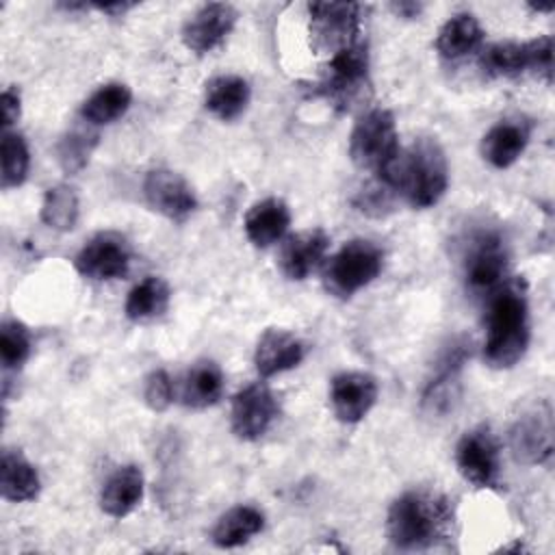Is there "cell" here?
<instances>
[{
  "label": "cell",
  "instance_id": "cell-1",
  "mask_svg": "<svg viewBox=\"0 0 555 555\" xmlns=\"http://www.w3.org/2000/svg\"><path fill=\"white\" fill-rule=\"evenodd\" d=\"M375 178L401 193L412 208L436 206L449 186V165L436 139L421 137Z\"/></svg>",
  "mask_w": 555,
  "mask_h": 555
},
{
  "label": "cell",
  "instance_id": "cell-2",
  "mask_svg": "<svg viewBox=\"0 0 555 555\" xmlns=\"http://www.w3.org/2000/svg\"><path fill=\"white\" fill-rule=\"evenodd\" d=\"M453 503L434 490H408L386 514V535L403 551L427 548L447 538L453 525Z\"/></svg>",
  "mask_w": 555,
  "mask_h": 555
},
{
  "label": "cell",
  "instance_id": "cell-3",
  "mask_svg": "<svg viewBox=\"0 0 555 555\" xmlns=\"http://www.w3.org/2000/svg\"><path fill=\"white\" fill-rule=\"evenodd\" d=\"M529 306L518 284L492 291L486 308L483 362L503 371L518 364L529 347Z\"/></svg>",
  "mask_w": 555,
  "mask_h": 555
},
{
  "label": "cell",
  "instance_id": "cell-4",
  "mask_svg": "<svg viewBox=\"0 0 555 555\" xmlns=\"http://www.w3.org/2000/svg\"><path fill=\"white\" fill-rule=\"evenodd\" d=\"M397 124L388 108L366 111L351 128L349 156L356 167L382 173L399 156Z\"/></svg>",
  "mask_w": 555,
  "mask_h": 555
},
{
  "label": "cell",
  "instance_id": "cell-5",
  "mask_svg": "<svg viewBox=\"0 0 555 555\" xmlns=\"http://www.w3.org/2000/svg\"><path fill=\"white\" fill-rule=\"evenodd\" d=\"M382 267L384 251L373 241L353 238L327 260L323 269V284L332 295L349 299L369 286L379 275Z\"/></svg>",
  "mask_w": 555,
  "mask_h": 555
},
{
  "label": "cell",
  "instance_id": "cell-6",
  "mask_svg": "<svg viewBox=\"0 0 555 555\" xmlns=\"http://www.w3.org/2000/svg\"><path fill=\"white\" fill-rule=\"evenodd\" d=\"M479 67L490 78H512L525 72L544 76L553 74V39L548 35L531 41H496L479 54Z\"/></svg>",
  "mask_w": 555,
  "mask_h": 555
},
{
  "label": "cell",
  "instance_id": "cell-7",
  "mask_svg": "<svg viewBox=\"0 0 555 555\" xmlns=\"http://www.w3.org/2000/svg\"><path fill=\"white\" fill-rule=\"evenodd\" d=\"M319 93L336 108L351 111L369 100V50L366 43H356L330 59L325 78L319 82Z\"/></svg>",
  "mask_w": 555,
  "mask_h": 555
},
{
  "label": "cell",
  "instance_id": "cell-8",
  "mask_svg": "<svg viewBox=\"0 0 555 555\" xmlns=\"http://www.w3.org/2000/svg\"><path fill=\"white\" fill-rule=\"evenodd\" d=\"M310 46L330 59L356 43L362 30V4L356 2H310Z\"/></svg>",
  "mask_w": 555,
  "mask_h": 555
},
{
  "label": "cell",
  "instance_id": "cell-9",
  "mask_svg": "<svg viewBox=\"0 0 555 555\" xmlns=\"http://www.w3.org/2000/svg\"><path fill=\"white\" fill-rule=\"evenodd\" d=\"M455 464L460 475L475 488H496L501 464H499V444L490 427L479 425L464 431L455 447Z\"/></svg>",
  "mask_w": 555,
  "mask_h": 555
},
{
  "label": "cell",
  "instance_id": "cell-10",
  "mask_svg": "<svg viewBox=\"0 0 555 555\" xmlns=\"http://www.w3.org/2000/svg\"><path fill=\"white\" fill-rule=\"evenodd\" d=\"M130 245L117 232H98L78 251L74 264L82 278L106 282L124 278L130 269Z\"/></svg>",
  "mask_w": 555,
  "mask_h": 555
},
{
  "label": "cell",
  "instance_id": "cell-11",
  "mask_svg": "<svg viewBox=\"0 0 555 555\" xmlns=\"http://www.w3.org/2000/svg\"><path fill=\"white\" fill-rule=\"evenodd\" d=\"M509 444L518 462L546 464L553 455V412L546 401L516 416L509 429Z\"/></svg>",
  "mask_w": 555,
  "mask_h": 555
},
{
  "label": "cell",
  "instance_id": "cell-12",
  "mask_svg": "<svg viewBox=\"0 0 555 555\" xmlns=\"http://www.w3.org/2000/svg\"><path fill=\"white\" fill-rule=\"evenodd\" d=\"M278 401L269 386L256 382L238 390L232 399V431L238 440H260L278 418Z\"/></svg>",
  "mask_w": 555,
  "mask_h": 555
},
{
  "label": "cell",
  "instance_id": "cell-13",
  "mask_svg": "<svg viewBox=\"0 0 555 555\" xmlns=\"http://www.w3.org/2000/svg\"><path fill=\"white\" fill-rule=\"evenodd\" d=\"M143 195L152 210L169 221H184L197 208L193 186L171 169H152L143 180Z\"/></svg>",
  "mask_w": 555,
  "mask_h": 555
},
{
  "label": "cell",
  "instance_id": "cell-14",
  "mask_svg": "<svg viewBox=\"0 0 555 555\" xmlns=\"http://www.w3.org/2000/svg\"><path fill=\"white\" fill-rule=\"evenodd\" d=\"M507 247L494 232L477 234L464 258V278L477 293H492L501 286L507 273Z\"/></svg>",
  "mask_w": 555,
  "mask_h": 555
},
{
  "label": "cell",
  "instance_id": "cell-15",
  "mask_svg": "<svg viewBox=\"0 0 555 555\" xmlns=\"http://www.w3.org/2000/svg\"><path fill=\"white\" fill-rule=\"evenodd\" d=\"M377 395V379L362 371H343L330 384L332 412L345 425L360 423L373 410Z\"/></svg>",
  "mask_w": 555,
  "mask_h": 555
},
{
  "label": "cell",
  "instance_id": "cell-16",
  "mask_svg": "<svg viewBox=\"0 0 555 555\" xmlns=\"http://www.w3.org/2000/svg\"><path fill=\"white\" fill-rule=\"evenodd\" d=\"M236 9L228 2H208L199 7L182 26V43L195 54H206L221 46L236 24Z\"/></svg>",
  "mask_w": 555,
  "mask_h": 555
},
{
  "label": "cell",
  "instance_id": "cell-17",
  "mask_svg": "<svg viewBox=\"0 0 555 555\" xmlns=\"http://www.w3.org/2000/svg\"><path fill=\"white\" fill-rule=\"evenodd\" d=\"M306 358V345L299 336L282 327H269L256 343L254 366L258 375L273 377L278 373L291 371Z\"/></svg>",
  "mask_w": 555,
  "mask_h": 555
},
{
  "label": "cell",
  "instance_id": "cell-18",
  "mask_svg": "<svg viewBox=\"0 0 555 555\" xmlns=\"http://www.w3.org/2000/svg\"><path fill=\"white\" fill-rule=\"evenodd\" d=\"M330 236L321 228L304 230L288 236L280 249V269L288 280H306L323 260Z\"/></svg>",
  "mask_w": 555,
  "mask_h": 555
},
{
  "label": "cell",
  "instance_id": "cell-19",
  "mask_svg": "<svg viewBox=\"0 0 555 555\" xmlns=\"http://www.w3.org/2000/svg\"><path fill=\"white\" fill-rule=\"evenodd\" d=\"M529 143V126L522 119H501L481 139V156L494 169L512 167Z\"/></svg>",
  "mask_w": 555,
  "mask_h": 555
},
{
  "label": "cell",
  "instance_id": "cell-20",
  "mask_svg": "<svg viewBox=\"0 0 555 555\" xmlns=\"http://www.w3.org/2000/svg\"><path fill=\"white\" fill-rule=\"evenodd\" d=\"M145 477L134 464L119 466L100 490V509L113 518H124L143 501Z\"/></svg>",
  "mask_w": 555,
  "mask_h": 555
},
{
  "label": "cell",
  "instance_id": "cell-21",
  "mask_svg": "<svg viewBox=\"0 0 555 555\" xmlns=\"http://www.w3.org/2000/svg\"><path fill=\"white\" fill-rule=\"evenodd\" d=\"M291 225L288 204L280 197H264L249 206L243 228L251 245L271 247L278 243Z\"/></svg>",
  "mask_w": 555,
  "mask_h": 555
},
{
  "label": "cell",
  "instance_id": "cell-22",
  "mask_svg": "<svg viewBox=\"0 0 555 555\" xmlns=\"http://www.w3.org/2000/svg\"><path fill=\"white\" fill-rule=\"evenodd\" d=\"M251 89L243 76L219 74L206 82L204 106L221 121H232L241 117L249 104Z\"/></svg>",
  "mask_w": 555,
  "mask_h": 555
},
{
  "label": "cell",
  "instance_id": "cell-23",
  "mask_svg": "<svg viewBox=\"0 0 555 555\" xmlns=\"http://www.w3.org/2000/svg\"><path fill=\"white\" fill-rule=\"evenodd\" d=\"M223 371L212 360H199L195 362L184 379H182V392L180 399L186 408L204 410L215 405L223 395Z\"/></svg>",
  "mask_w": 555,
  "mask_h": 555
},
{
  "label": "cell",
  "instance_id": "cell-24",
  "mask_svg": "<svg viewBox=\"0 0 555 555\" xmlns=\"http://www.w3.org/2000/svg\"><path fill=\"white\" fill-rule=\"evenodd\" d=\"M483 28L473 13H455L451 15L438 30L436 50L442 59L455 61L481 46Z\"/></svg>",
  "mask_w": 555,
  "mask_h": 555
},
{
  "label": "cell",
  "instance_id": "cell-25",
  "mask_svg": "<svg viewBox=\"0 0 555 555\" xmlns=\"http://www.w3.org/2000/svg\"><path fill=\"white\" fill-rule=\"evenodd\" d=\"M41 481L37 468L17 451H4L0 460V492L13 503L33 501L39 494Z\"/></svg>",
  "mask_w": 555,
  "mask_h": 555
},
{
  "label": "cell",
  "instance_id": "cell-26",
  "mask_svg": "<svg viewBox=\"0 0 555 555\" xmlns=\"http://www.w3.org/2000/svg\"><path fill=\"white\" fill-rule=\"evenodd\" d=\"M264 527V514L254 505H234L219 516L212 542L219 548H234L249 542Z\"/></svg>",
  "mask_w": 555,
  "mask_h": 555
},
{
  "label": "cell",
  "instance_id": "cell-27",
  "mask_svg": "<svg viewBox=\"0 0 555 555\" xmlns=\"http://www.w3.org/2000/svg\"><path fill=\"white\" fill-rule=\"evenodd\" d=\"M132 93L124 82H106L98 87L80 106V117L93 126L113 124L130 108Z\"/></svg>",
  "mask_w": 555,
  "mask_h": 555
},
{
  "label": "cell",
  "instance_id": "cell-28",
  "mask_svg": "<svg viewBox=\"0 0 555 555\" xmlns=\"http://www.w3.org/2000/svg\"><path fill=\"white\" fill-rule=\"evenodd\" d=\"M169 306V286L163 278L147 275L134 284L126 297L124 312L130 321H150L160 317Z\"/></svg>",
  "mask_w": 555,
  "mask_h": 555
},
{
  "label": "cell",
  "instance_id": "cell-29",
  "mask_svg": "<svg viewBox=\"0 0 555 555\" xmlns=\"http://www.w3.org/2000/svg\"><path fill=\"white\" fill-rule=\"evenodd\" d=\"M39 215H41V221L56 232L74 230L78 223V215H80V204H78L76 191L67 184L50 186L43 195Z\"/></svg>",
  "mask_w": 555,
  "mask_h": 555
},
{
  "label": "cell",
  "instance_id": "cell-30",
  "mask_svg": "<svg viewBox=\"0 0 555 555\" xmlns=\"http://www.w3.org/2000/svg\"><path fill=\"white\" fill-rule=\"evenodd\" d=\"M0 154H2V173H0L2 189L20 186L26 180L28 165H30V154L24 137L11 130H2Z\"/></svg>",
  "mask_w": 555,
  "mask_h": 555
},
{
  "label": "cell",
  "instance_id": "cell-31",
  "mask_svg": "<svg viewBox=\"0 0 555 555\" xmlns=\"http://www.w3.org/2000/svg\"><path fill=\"white\" fill-rule=\"evenodd\" d=\"M98 139H100L98 132H89L82 128H74L65 132L56 145V158L61 169L69 176L85 169L98 145Z\"/></svg>",
  "mask_w": 555,
  "mask_h": 555
},
{
  "label": "cell",
  "instance_id": "cell-32",
  "mask_svg": "<svg viewBox=\"0 0 555 555\" xmlns=\"http://www.w3.org/2000/svg\"><path fill=\"white\" fill-rule=\"evenodd\" d=\"M30 332L17 319H7L0 327V360L4 369H20L30 356Z\"/></svg>",
  "mask_w": 555,
  "mask_h": 555
},
{
  "label": "cell",
  "instance_id": "cell-33",
  "mask_svg": "<svg viewBox=\"0 0 555 555\" xmlns=\"http://www.w3.org/2000/svg\"><path fill=\"white\" fill-rule=\"evenodd\" d=\"M392 197H395V191L386 182L375 178L362 191H358L353 204L358 210L371 217H384L386 212L392 210Z\"/></svg>",
  "mask_w": 555,
  "mask_h": 555
},
{
  "label": "cell",
  "instance_id": "cell-34",
  "mask_svg": "<svg viewBox=\"0 0 555 555\" xmlns=\"http://www.w3.org/2000/svg\"><path fill=\"white\" fill-rule=\"evenodd\" d=\"M143 399L147 403L150 410L154 412H163L171 405L173 401V384L171 377L167 375V371L156 369L145 377V386H143Z\"/></svg>",
  "mask_w": 555,
  "mask_h": 555
},
{
  "label": "cell",
  "instance_id": "cell-35",
  "mask_svg": "<svg viewBox=\"0 0 555 555\" xmlns=\"http://www.w3.org/2000/svg\"><path fill=\"white\" fill-rule=\"evenodd\" d=\"M0 108H2V130H9L22 113V98L17 87H7L0 95Z\"/></svg>",
  "mask_w": 555,
  "mask_h": 555
},
{
  "label": "cell",
  "instance_id": "cell-36",
  "mask_svg": "<svg viewBox=\"0 0 555 555\" xmlns=\"http://www.w3.org/2000/svg\"><path fill=\"white\" fill-rule=\"evenodd\" d=\"M390 9L399 15V17H405V20H414L421 15L423 11V4L421 2H410V0H401V2H392Z\"/></svg>",
  "mask_w": 555,
  "mask_h": 555
},
{
  "label": "cell",
  "instance_id": "cell-37",
  "mask_svg": "<svg viewBox=\"0 0 555 555\" xmlns=\"http://www.w3.org/2000/svg\"><path fill=\"white\" fill-rule=\"evenodd\" d=\"M93 7L100 9V11H104V13L115 15V13H126L128 9H132L134 2H111V4H93Z\"/></svg>",
  "mask_w": 555,
  "mask_h": 555
}]
</instances>
